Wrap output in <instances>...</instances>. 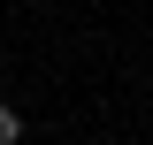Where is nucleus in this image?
Instances as JSON below:
<instances>
[{
    "mask_svg": "<svg viewBox=\"0 0 153 145\" xmlns=\"http://www.w3.org/2000/svg\"><path fill=\"white\" fill-rule=\"evenodd\" d=\"M16 138H23V115H16V107H0V145H16Z\"/></svg>",
    "mask_w": 153,
    "mask_h": 145,
    "instance_id": "nucleus-1",
    "label": "nucleus"
}]
</instances>
